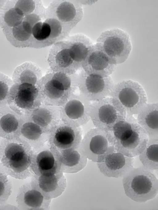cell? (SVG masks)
<instances>
[{"label": "cell", "instance_id": "obj_1", "mask_svg": "<svg viewBox=\"0 0 158 210\" xmlns=\"http://www.w3.org/2000/svg\"><path fill=\"white\" fill-rule=\"evenodd\" d=\"M33 149L18 137L0 141V170L7 176L24 180L33 175L30 166Z\"/></svg>", "mask_w": 158, "mask_h": 210}, {"label": "cell", "instance_id": "obj_2", "mask_svg": "<svg viewBox=\"0 0 158 210\" xmlns=\"http://www.w3.org/2000/svg\"><path fill=\"white\" fill-rule=\"evenodd\" d=\"M109 132L115 151L131 158L139 155L145 149L149 140L147 133L133 116H126L125 119Z\"/></svg>", "mask_w": 158, "mask_h": 210}, {"label": "cell", "instance_id": "obj_3", "mask_svg": "<svg viewBox=\"0 0 158 210\" xmlns=\"http://www.w3.org/2000/svg\"><path fill=\"white\" fill-rule=\"evenodd\" d=\"M126 195L132 200L144 203L154 198L158 193V180L153 171L142 165L133 168L123 177Z\"/></svg>", "mask_w": 158, "mask_h": 210}, {"label": "cell", "instance_id": "obj_4", "mask_svg": "<svg viewBox=\"0 0 158 210\" xmlns=\"http://www.w3.org/2000/svg\"><path fill=\"white\" fill-rule=\"evenodd\" d=\"M37 87L41 94L42 103L61 106L75 91L72 75L50 70L42 76Z\"/></svg>", "mask_w": 158, "mask_h": 210}, {"label": "cell", "instance_id": "obj_5", "mask_svg": "<svg viewBox=\"0 0 158 210\" xmlns=\"http://www.w3.org/2000/svg\"><path fill=\"white\" fill-rule=\"evenodd\" d=\"M89 113L95 127L107 131H111L126 116L125 111L118 101L110 96L91 102Z\"/></svg>", "mask_w": 158, "mask_h": 210}, {"label": "cell", "instance_id": "obj_6", "mask_svg": "<svg viewBox=\"0 0 158 210\" xmlns=\"http://www.w3.org/2000/svg\"><path fill=\"white\" fill-rule=\"evenodd\" d=\"M114 64L124 62L132 49L129 34L123 30L114 28L101 33L96 43Z\"/></svg>", "mask_w": 158, "mask_h": 210}, {"label": "cell", "instance_id": "obj_7", "mask_svg": "<svg viewBox=\"0 0 158 210\" xmlns=\"http://www.w3.org/2000/svg\"><path fill=\"white\" fill-rule=\"evenodd\" d=\"M74 87L79 92L90 102L109 96L115 84L110 75L102 76L82 70L72 75Z\"/></svg>", "mask_w": 158, "mask_h": 210}, {"label": "cell", "instance_id": "obj_8", "mask_svg": "<svg viewBox=\"0 0 158 210\" xmlns=\"http://www.w3.org/2000/svg\"><path fill=\"white\" fill-rule=\"evenodd\" d=\"M109 96L118 101L127 116L137 115L148 103L143 87L139 83L132 80H123L115 84Z\"/></svg>", "mask_w": 158, "mask_h": 210}, {"label": "cell", "instance_id": "obj_9", "mask_svg": "<svg viewBox=\"0 0 158 210\" xmlns=\"http://www.w3.org/2000/svg\"><path fill=\"white\" fill-rule=\"evenodd\" d=\"M42 103V99L37 86L27 83H14L10 88L7 105L21 115Z\"/></svg>", "mask_w": 158, "mask_h": 210}, {"label": "cell", "instance_id": "obj_10", "mask_svg": "<svg viewBox=\"0 0 158 210\" xmlns=\"http://www.w3.org/2000/svg\"><path fill=\"white\" fill-rule=\"evenodd\" d=\"M83 15V9L79 2L57 0L52 2L46 9L45 18L57 19L69 34L82 19Z\"/></svg>", "mask_w": 158, "mask_h": 210}, {"label": "cell", "instance_id": "obj_11", "mask_svg": "<svg viewBox=\"0 0 158 210\" xmlns=\"http://www.w3.org/2000/svg\"><path fill=\"white\" fill-rule=\"evenodd\" d=\"M91 102L79 93H72L60 106V118L64 123L76 127L86 125L90 120L89 106Z\"/></svg>", "mask_w": 158, "mask_h": 210}, {"label": "cell", "instance_id": "obj_12", "mask_svg": "<svg viewBox=\"0 0 158 210\" xmlns=\"http://www.w3.org/2000/svg\"><path fill=\"white\" fill-rule=\"evenodd\" d=\"M96 162L105 176L118 178L123 177L133 167L134 158L116 151L112 146L105 153L98 156Z\"/></svg>", "mask_w": 158, "mask_h": 210}, {"label": "cell", "instance_id": "obj_13", "mask_svg": "<svg viewBox=\"0 0 158 210\" xmlns=\"http://www.w3.org/2000/svg\"><path fill=\"white\" fill-rule=\"evenodd\" d=\"M33 149L30 168L33 175L49 176L60 171V164L57 153L48 141Z\"/></svg>", "mask_w": 158, "mask_h": 210}, {"label": "cell", "instance_id": "obj_14", "mask_svg": "<svg viewBox=\"0 0 158 210\" xmlns=\"http://www.w3.org/2000/svg\"><path fill=\"white\" fill-rule=\"evenodd\" d=\"M111 146L109 132L95 127L85 132L80 147L88 160L96 162L98 156L105 153Z\"/></svg>", "mask_w": 158, "mask_h": 210}, {"label": "cell", "instance_id": "obj_15", "mask_svg": "<svg viewBox=\"0 0 158 210\" xmlns=\"http://www.w3.org/2000/svg\"><path fill=\"white\" fill-rule=\"evenodd\" d=\"M82 138L81 127H76L61 121L51 131L48 141L56 150L79 147Z\"/></svg>", "mask_w": 158, "mask_h": 210}, {"label": "cell", "instance_id": "obj_16", "mask_svg": "<svg viewBox=\"0 0 158 210\" xmlns=\"http://www.w3.org/2000/svg\"><path fill=\"white\" fill-rule=\"evenodd\" d=\"M50 70L69 75L75 73L78 70L71 56L66 40L58 41L50 49L47 59Z\"/></svg>", "mask_w": 158, "mask_h": 210}, {"label": "cell", "instance_id": "obj_17", "mask_svg": "<svg viewBox=\"0 0 158 210\" xmlns=\"http://www.w3.org/2000/svg\"><path fill=\"white\" fill-rule=\"evenodd\" d=\"M51 200L46 198L30 180L19 188L16 197L17 207L21 210L49 209Z\"/></svg>", "mask_w": 158, "mask_h": 210}, {"label": "cell", "instance_id": "obj_18", "mask_svg": "<svg viewBox=\"0 0 158 210\" xmlns=\"http://www.w3.org/2000/svg\"><path fill=\"white\" fill-rule=\"evenodd\" d=\"M117 66L95 43L89 49L81 68L88 73L109 76L114 71Z\"/></svg>", "mask_w": 158, "mask_h": 210}, {"label": "cell", "instance_id": "obj_19", "mask_svg": "<svg viewBox=\"0 0 158 210\" xmlns=\"http://www.w3.org/2000/svg\"><path fill=\"white\" fill-rule=\"evenodd\" d=\"M32 176L30 181L32 184L48 199L57 198L66 189V179L62 172L49 176Z\"/></svg>", "mask_w": 158, "mask_h": 210}, {"label": "cell", "instance_id": "obj_20", "mask_svg": "<svg viewBox=\"0 0 158 210\" xmlns=\"http://www.w3.org/2000/svg\"><path fill=\"white\" fill-rule=\"evenodd\" d=\"M23 115L44 130L51 131L61 121L60 106L42 103Z\"/></svg>", "mask_w": 158, "mask_h": 210}, {"label": "cell", "instance_id": "obj_21", "mask_svg": "<svg viewBox=\"0 0 158 210\" xmlns=\"http://www.w3.org/2000/svg\"><path fill=\"white\" fill-rule=\"evenodd\" d=\"M51 131L44 130L25 116L22 115L17 137L34 149L41 147L48 141Z\"/></svg>", "mask_w": 158, "mask_h": 210}, {"label": "cell", "instance_id": "obj_22", "mask_svg": "<svg viewBox=\"0 0 158 210\" xmlns=\"http://www.w3.org/2000/svg\"><path fill=\"white\" fill-rule=\"evenodd\" d=\"M54 149L60 163L61 172L63 173H76L86 167L88 159L82 152L80 146L75 148L61 151Z\"/></svg>", "mask_w": 158, "mask_h": 210}, {"label": "cell", "instance_id": "obj_23", "mask_svg": "<svg viewBox=\"0 0 158 210\" xmlns=\"http://www.w3.org/2000/svg\"><path fill=\"white\" fill-rule=\"evenodd\" d=\"M22 120L21 115L7 105L0 108V137H17Z\"/></svg>", "mask_w": 158, "mask_h": 210}, {"label": "cell", "instance_id": "obj_24", "mask_svg": "<svg viewBox=\"0 0 158 210\" xmlns=\"http://www.w3.org/2000/svg\"><path fill=\"white\" fill-rule=\"evenodd\" d=\"M137 122L149 139H158V103H147L137 114Z\"/></svg>", "mask_w": 158, "mask_h": 210}, {"label": "cell", "instance_id": "obj_25", "mask_svg": "<svg viewBox=\"0 0 158 210\" xmlns=\"http://www.w3.org/2000/svg\"><path fill=\"white\" fill-rule=\"evenodd\" d=\"M68 43L71 57L78 69L81 67L93 42L86 35L78 34L71 36L65 40Z\"/></svg>", "mask_w": 158, "mask_h": 210}, {"label": "cell", "instance_id": "obj_26", "mask_svg": "<svg viewBox=\"0 0 158 210\" xmlns=\"http://www.w3.org/2000/svg\"><path fill=\"white\" fill-rule=\"evenodd\" d=\"M22 22L12 27H5L2 28V31L7 40L13 46L18 48H39L37 42L33 37L32 34L24 28Z\"/></svg>", "mask_w": 158, "mask_h": 210}, {"label": "cell", "instance_id": "obj_27", "mask_svg": "<svg viewBox=\"0 0 158 210\" xmlns=\"http://www.w3.org/2000/svg\"><path fill=\"white\" fill-rule=\"evenodd\" d=\"M40 67L30 61L25 62L17 67L14 69L12 79L14 83H27L37 86L42 77Z\"/></svg>", "mask_w": 158, "mask_h": 210}, {"label": "cell", "instance_id": "obj_28", "mask_svg": "<svg viewBox=\"0 0 158 210\" xmlns=\"http://www.w3.org/2000/svg\"><path fill=\"white\" fill-rule=\"evenodd\" d=\"M143 165L153 171L158 169V139H149L145 149L139 155Z\"/></svg>", "mask_w": 158, "mask_h": 210}, {"label": "cell", "instance_id": "obj_29", "mask_svg": "<svg viewBox=\"0 0 158 210\" xmlns=\"http://www.w3.org/2000/svg\"><path fill=\"white\" fill-rule=\"evenodd\" d=\"M51 33L50 26L45 21L36 23L32 29V34L38 43L39 48L51 45L49 40Z\"/></svg>", "mask_w": 158, "mask_h": 210}, {"label": "cell", "instance_id": "obj_30", "mask_svg": "<svg viewBox=\"0 0 158 210\" xmlns=\"http://www.w3.org/2000/svg\"><path fill=\"white\" fill-rule=\"evenodd\" d=\"M13 84L12 79L0 72V108L7 105L10 89Z\"/></svg>", "mask_w": 158, "mask_h": 210}, {"label": "cell", "instance_id": "obj_31", "mask_svg": "<svg viewBox=\"0 0 158 210\" xmlns=\"http://www.w3.org/2000/svg\"><path fill=\"white\" fill-rule=\"evenodd\" d=\"M7 176L5 174L0 180V205L6 202L12 192V184Z\"/></svg>", "mask_w": 158, "mask_h": 210}, {"label": "cell", "instance_id": "obj_32", "mask_svg": "<svg viewBox=\"0 0 158 210\" xmlns=\"http://www.w3.org/2000/svg\"><path fill=\"white\" fill-rule=\"evenodd\" d=\"M18 210L17 207L9 204H6V203L0 205V210Z\"/></svg>", "mask_w": 158, "mask_h": 210}, {"label": "cell", "instance_id": "obj_33", "mask_svg": "<svg viewBox=\"0 0 158 210\" xmlns=\"http://www.w3.org/2000/svg\"><path fill=\"white\" fill-rule=\"evenodd\" d=\"M6 0H0V9H1L4 6L6 2Z\"/></svg>", "mask_w": 158, "mask_h": 210}]
</instances>
